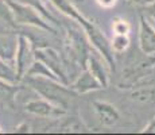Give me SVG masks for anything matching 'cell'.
Instances as JSON below:
<instances>
[{
  "instance_id": "obj_15",
  "label": "cell",
  "mask_w": 155,
  "mask_h": 135,
  "mask_svg": "<svg viewBox=\"0 0 155 135\" xmlns=\"http://www.w3.org/2000/svg\"><path fill=\"white\" fill-rule=\"evenodd\" d=\"M16 2L22 3V4H26V5H30V7H32L34 10H37L38 12L42 15V16H43L49 23H57L55 18L53 16V15L50 14V11L46 8V5H45L43 0H16Z\"/></svg>"
},
{
  "instance_id": "obj_21",
  "label": "cell",
  "mask_w": 155,
  "mask_h": 135,
  "mask_svg": "<svg viewBox=\"0 0 155 135\" xmlns=\"http://www.w3.org/2000/svg\"><path fill=\"white\" fill-rule=\"evenodd\" d=\"M112 30L115 31V34H128L131 30V26L126 19L116 18L112 23Z\"/></svg>"
},
{
  "instance_id": "obj_25",
  "label": "cell",
  "mask_w": 155,
  "mask_h": 135,
  "mask_svg": "<svg viewBox=\"0 0 155 135\" xmlns=\"http://www.w3.org/2000/svg\"><path fill=\"white\" fill-rule=\"evenodd\" d=\"M31 131V128H30V126L27 124V123H20L19 126H16L15 127V133H22V134H27Z\"/></svg>"
},
{
  "instance_id": "obj_16",
  "label": "cell",
  "mask_w": 155,
  "mask_h": 135,
  "mask_svg": "<svg viewBox=\"0 0 155 135\" xmlns=\"http://www.w3.org/2000/svg\"><path fill=\"white\" fill-rule=\"evenodd\" d=\"M62 130V133H84L86 131V126L84 124V122L77 116H71L69 119H65V122L61 124L59 127Z\"/></svg>"
},
{
  "instance_id": "obj_24",
  "label": "cell",
  "mask_w": 155,
  "mask_h": 135,
  "mask_svg": "<svg viewBox=\"0 0 155 135\" xmlns=\"http://www.w3.org/2000/svg\"><path fill=\"white\" fill-rule=\"evenodd\" d=\"M142 134H155V116L150 120L147 126L140 131Z\"/></svg>"
},
{
  "instance_id": "obj_27",
  "label": "cell",
  "mask_w": 155,
  "mask_h": 135,
  "mask_svg": "<svg viewBox=\"0 0 155 135\" xmlns=\"http://www.w3.org/2000/svg\"><path fill=\"white\" fill-rule=\"evenodd\" d=\"M0 133H3V131H2V128H0Z\"/></svg>"
},
{
  "instance_id": "obj_13",
  "label": "cell",
  "mask_w": 155,
  "mask_h": 135,
  "mask_svg": "<svg viewBox=\"0 0 155 135\" xmlns=\"http://www.w3.org/2000/svg\"><path fill=\"white\" fill-rule=\"evenodd\" d=\"M18 45V34L15 31L0 32V58L14 65L15 53Z\"/></svg>"
},
{
  "instance_id": "obj_19",
  "label": "cell",
  "mask_w": 155,
  "mask_h": 135,
  "mask_svg": "<svg viewBox=\"0 0 155 135\" xmlns=\"http://www.w3.org/2000/svg\"><path fill=\"white\" fill-rule=\"evenodd\" d=\"M0 20L4 22L7 26H10L11 29H14L15 31L18 30V26L15 25L12 14H11V10L8 7L7 0H0Z\"/></svg>"
},
{
  "instance_id": "obj_10",
  "label": "cell",
  "mask_w": 155,
  "mask_h": 135,
  "mask_svg": "<svg viewBox=\"0 0 155 135\" xmlns=\"http://www.w3.org/2000/svg\"><path fill=\"white\" fill-rule=\"evenodd\" d=\"M92 107H93L94 112H96L99 122L103 126H105V127H111V126L116 124L119 122V119H120L119 111L111 103H107V101H93Z\"/></svg>"
},
{
  "instance_id": "obj_18",
  "label": "cell",
  "mask_w": 155,
  "mask_h": 135,
  "mask_svg": "<svg viewBox=\"0 0 155 135\" xmlns=\"http://www.w3.org/2000/svg\"><path fill=\"white\" fill-rule=\"evenodd\" d=\"M130 46V37L128 34H115L111 41V47L115 54L124 53Z\"/></svg>"
},
{
  "instance_id": "obj_5",
  "label": "cell",
  "mask_w": 155,
  "mask_h": 135,
  "mask_svg": "<svg viewBox=\"0 0 155 135\" xmlns=\"http://www.w3.org/2000/svg\"><path fill=\"white\" fill-rule=\"evenodd\" d=\"M35 61L34 56V47L31 42L26 35L18 34V45H16V53L14 58V68L15 74H16V83H20L25 77L26 72L31 66V64Z\"/></svg>"
},
{
  "instance_id": "obj_17",
  "label": "cell",
  "mask_w": 155,
  "mask_h": 135,
  "mask_svg": "<svg viewBox=\"0 0 155 135\" xmlns=\"http://www.w3.org/2000/svg\"><path fill=\"white\" fill-rule=\"evenodd\" d=\"M131 99L134 101H139V103H150L155 100V88L151 86H144V88H139L136 91L131 92Z\"/></svg>"
},
{
  "instance_id": "obj_14",
  "label": "cell",
  "mask_w": 155,
  "mask_h": 135,
  "mask_svg": "<svg viewBox=\"0 0 155 135\" xmlns=\"http://www.w3.org/2000/svg\"><path fill=\"white\" fill-rule=\"evenodd\" d=\"M26 76H43V77H47V79H53V80L59 81L58 77H57L42 61H39V59H35V61L32 62L31 66L28 68V70L26 72L25 77Z\"/></svg>"
},
{
  "instance_id": "obj_3",
  "label": "cell",
  "mask_w": 155,
  "mask_h": 135,
  "mask_svg": "<svg viewBox=\"0 0 155 135\" xmlns=\"http://www.w3.org/2000/svg\"><path fill=\"white\" fill-rule=\"evenodd\" d=\"M155 68V57L143 54L142 57H131L127 62V66L123 70L120 83L117 84V88H135L142 80H144L151 70Z\"/></svg>"
},
{
  "instance_id": "obj_12",
  "label": "cell",
  "mask_w": 155,
  "mask_h": 135,
  "mask_svg": "<svg viewBox=\"0 0 155 135\" xmlns=\"http://www.w3.org/2000/svg\"><path fill=\"white\" fill-rule=\"evenodd\" d=\"M20 89V83H10L0 79V108L15 110L16 95Z\"/></svg>"
},
{
  "instance_id": "obj_4",
  "label": "cell",
  "mask_w": 155,
  "mask_h": 135,
  "mask_svg": "<svg viewBox=\"0 0 155 135\" xmlns=\"http://www.w3.org/2000/svg\"><path fill=\"white\" fill-rule=\"evenodd\" d=\"M7 3L11 10V14H12L14 22L18 27H35V29L45 30V31L51 32V34H57V30L51 26V23L47 22L42 15L32 7L22 4L16 0H7Z\"/></svg>"
},
{
  "instance_id": "obj_8",
  "label": "cell",
  "mask_w": 155,
  "mask_h": 135,
  "mask_svg": "<svg viewBox=\"0 0 155 135\" xmlns=\"http://www.w3.org/2000/svg\"><path fill=\"white\" fill-rule=\"evenodd\" d=\"M85 68L99 80V83L101 84L103 89L108 88L109 85V76H108V64L105 62V59L100 56L96 50H93L89 53L88 59H86V65Z\"/></svg>"
},
{
  "instance_id": "obj_2",
  "label": "cell",
  "mask_w": 155,
  "mask_h": 135,
  "mask_svg": "<svg viewBox=\"0 0 155 135\" xmlns=\"http://www.w3.org/2000/svg\"><path fill=\"white\" fill-rule=\"evenodd\" d=\"M20 83L27 84L42 99L66 111L69 108L70 101L78 96L74 91H71L69 85H65L61 81L47 79L43 76H26Z\"/></svg>"
},
{
  "instance_id": "obj_20",
  "label": "cell",
  "mask_w": 155,
  "mask_h": 135,
  "mask_svg": "<svg viewBox=\"0 0 155 135\" xmlns=\"http://www.w3.org/2000/svg\"><path fill=\"white\" fill-rule=\"evenodd\" d=\"M0 79L10 81V83H16V74H15L14 65L8 64L2 58H0Z\"/></svg>"
},
{
  "instance_id": "obj_26",
  "label": "cell",
  "mask_w": 155,
  "mask_h": 135,
  "mask_svg": "<svg viewBox=\"0 0 155 135\" xmlns=\"http://www.w3.org/2000/svg\"><path fill=\"white\" fill-rule=\"evenodd\" d=\"M144 8H146V11H147V14L155 20V0H153V2H151L150 4H148L147 7H144Z\"/></svg>"
},
{
  "instance_id": "obj_11",
  "label": "cell",
  "mask_w": 155,
  "mask_h": 135,
  "mask_svg": "<svg viewBox=\"0 0 155 135\" xmlns=\"http://www.w3.org/2000/svg\"><path fill=\"white\" fill-rule=\"evenodd\" d=\"M69 86H70L71 91H74L78 96L89 93V92H93V91H99V89H103V86H101V84L99 83V80H97L86 68L78 76V79L74 81L73 84H70Z\"/></svg>"
},
{
  "instance_id": "obj_23",
  "label": "cell",
  "mask_w": 155,
  "mask_h": 135,
  "mask_svg": "<svg viewBox=\"0 0 155 135\" xmlns=\"http://www.w3.org/2000/svg\"><path fill=\"white\" fill-rule=\"evenodd\" d=\"M96 3L101 8H112L116 5L117 0H96Z\"/></svg>"
},
{
  "instance_id": "obj_7",
  "label": "cell",
  "mask_w": 155,
  "mask_h": 135,
  "mask_svg": "<svg viewBox=\"0 0 155 135\" xmlns=\"http://www.w3.org/2000/svg\"><path fill=\"white\" fill-rule=\"evenodd\" d=\"M25 110L26 112L38 116V118H49V119H59L68 113L66 110H64V108L58 106H54L53 103L45 100L42 97L26 103Z\"/></svg>"
},
{
  "instance_id": "obj_6",
  "label": "cell",
  "mask_w": 155,
  "mask_h": 135,
  "mask_svg": "<svg viewBox=\"0 0 155 135\" xmlns=\"http://www.w3.org/2000/svg\"><path fill=\"white\" fill-rule=\"evenodd\" d=\"M34 56H35V59L42 61L58 77V80L62 84L69 85V81H68L66 73H65V69H64V64H62L61 58H59V54L54 49H51L49 46L37 47V49H34Z\"/></svg>"
},
{
  "instance_id": "obj_22",
  "label": "cell",
  "mask_w": 155,
  "mask_h": 135,
  "mask_svg": "<svg viewBox=\"0 0 155 135\" xmlns=\"http://www.w3.org/2000/svg\"><path fill=\"white\" fill-rule=\"evenodd\" d=\"M128 3H130L131 5H134V7H139V8H144L147 7L148 4H150L153 0H127Z\"/></svg>"
},
{
  "instance_id": "obj_9",
  "label": "cell",
  "mask_w": 155,
  "mask_h": 135,
  "mask_svg": "<svg viewBox=\"0 0 155 135\" xmlns=\"http://www.w3.org/2000/svg\"><path fill=\"white\" fill-rule=\"evenodd\" d=\"M139 49L147 56L155 54V29L143 14H140L139 22Z\"/></svg>"
},
{
  "instance_id": "obj_1",
  "label": "cell",
  "mask_w": 155,
  "mask_h": 135,
  "mask_svg": "<svg viewBox=\"0 0 155 135\" xmlns=\"http://www.w3.org/2000/svg\"><path fill=\"white\" fill-rule=\"evenodd\" d=\"M50 2H51L62 14L68 15L70 19L78 22L80 25L84 27V31H85L86 37H88L89 43H91L92 46H93V49L105 59V62L108 64L109 70L115 72V69H116L115 53H113V50L111 47V42L107 39V37L103 34L100 27L97 25H94L92 20L86 19L69 0H50Z\"/></svg>"
}]
</instances>
